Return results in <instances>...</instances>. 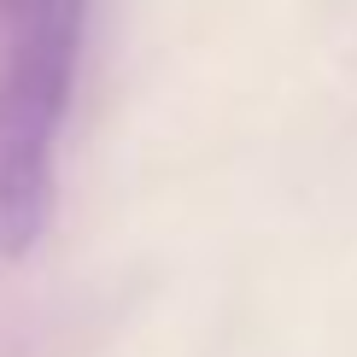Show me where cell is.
I'll use <instances>...</instances> for the list:
<instances>
[{
  "mask_svg": "<svg viewBox=\"0 0 357 357\" xmlns=\"http://www.w3.org/2000/svg\"><path fill=\"white\" fill-rule=\"evenodd\" d=\"M82 29L88 0H0V252H29L53 222Z\"/></svg>",
  "mask_w": 357,
  "mask_h": 357,
  "instance_id": "6da1fadb",
  "label": "cell"
}]
</instances>
